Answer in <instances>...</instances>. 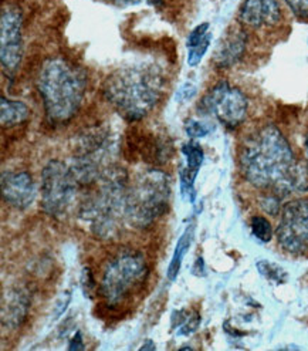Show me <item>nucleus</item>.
<instances>
[{"instance_id":"obj_1","label":"nucleus","mask_w":308,"mask_h":351,"mask_svg":"<svg viewBox=\"0 0 308 351\" xmlns=\"http://www.w3.org/2000/svg\"><path fill=\"white\" fill-rule=\"evenodd\" d=\"M244 180L259 189H268L280 198L308 191V171L297 161L290 143L273 124L250 134L239 154Z\"/></svg>"},{"instance_id":"obj_2","label":"nucleus","mask_w":308,"mask_h":351,"mask_svg":"<svg viewBox=\"0 0 308 351\" xmlns=\"http://www.w3.org/2000/svg\"><path fill=\"white\" fill-rule=\"evenodd\" d=\"M166 77L155 63L138 62L112 71L104 83V97L124 120L136 123L161 101Z\"/></svg>"},{"instance_id":"obj_3","label":"nucleus","mask_w":308,"mask_h":351,"mask_svg":"<svg viewBox=\"0 0 308 351\" xmlns=\"http://www.w3.org/2000/svg\"><path fill=\"white\" fill-rule=\"evenodd\" d=\"M37 88L50 124H66L83 106L87 75L67 58L51 57L38 71Z\"/></svg>"},{"instance_id":"obj_4","label":"nucleus","mask_w":308,"mask_h":351,"mask_svg":"<svg viewBox=\"0 0 308 351\" xmlns=\"http://www.w3.org/2000/svg\"><path fill=\"white\" fill-rule=\"evenodd\" d=\"M128 177L124 169L112 167L95 182L94 189L80 204V218L90 225L95 235L107 239L118 232L125 219V198ZM91 188V186H90Z\"/></svg>"},{"instance_id":"obj_5","label":"nucleus","mask_w":308,"mask_h":351,"mask_svg":"<svg viewBox=\"0 0 308 351\" xmlns=\"http://www.w3.org/2000/svg\"><path fill=\"white\" fill-rule=\"evenodd\" d=\"M170 177L161 169H148L128 184L125 219L131 226L144 229L168 210Z\"/></svg>"},{"instance_id":"obj_6","label":"nucleus","mask_w":308,"mask_h":351,"mask_svg":"<svg viewBox=\"0 0 308 351\" xmlns=\"http://www.w3.org/2000/svg\"><path fill=\"white\" fill-rule=\"evenodd\" d=\"M148 263L138 252H124L107 263L100 295L110 307H118L137 295L148 279Z\"/></svg>"},{"instance_id":"obj_7","label":"nucleus","mask_w":308,"mask_h":351,"mask_svg":"<svg viewBox=\"0 0 308 351\" xmlns=\"http://www.w3.org/2000/svg\"><path fill=\"white\" fill-rule=\"evenodd\" d=\"M79 182L70 167L60 160H51L42 171V209L49 217H64L75 201Z\"/></svg>"},{"instance_id":"obj_8","label":"nucleus","mask_w":308,"mask_h":351,"mask_svg":"<svg viewBox=\"0 0 308 351\" xmlns=\"http://www.w3.org/2000/svg\"><path fill=\"white\" fill-rule=\"evenodd\" d=\"M202 108L227 128H238L247 117L248 101L243 91L227 82L218 83L202 100Z\"/></svg>"},{"instance_id":"obj_9","label":"nucleus","mask_w":308,"mask_h":351,"mask_svg":"<svg viewBox=\"0 0 308 351\" xmlns=\"http://www.w3.org/2000/svg\"><path fill=\"white\" fill-rule=\"evenodd\" d=\"M276 238L288 253L308 250V198L293 199L281 208Z\"/></svg>"},{"instance_id":"obj_10","label":"nucleus","mask_w":308,"mask_h":351,"mask_svg":"<svg viewBox=\"0 0 308 351\" xmlns=\"http://www.w3.org/2000/svg\"><path fill=\"white\" fill-rule=\"evenodd\" d=\"M23 17L14 6L3 8L0 17V62L6 74L17 71L23 57Z\"/></svg>"},{"instance_id":"obj_11","label":"nucleus","mask_w":308,"mask_h":351,"mask_svg":"<svg viewBox=\"0 0 308 351\" xmlns=\"http://www.w3.org/2000/svg\"><path fill=\"white\" fill-rule=\"evenodd\" d=\"M0 185L3 201L16 209H27L36 198L34 181L26 171L5 172Z\"/></svg>"},{"instance_id":"obj_12","label":"nucleus","mask_w":308,"mask_h":351,"mask_svg":"<svg viewBox=\"0 0 308 351\" xmlns=\"http://www.w3.org/2000/svg\"><path fill=\"white\" fill-rule=\"evenodd\" d=\"M240 22L248 27L260 29L280 22L281 10L277 0H246L240 8Z\"/></svg>"},{"instance_id":"obj_13","label":"nucleus","mask_w":308,"mask_h":351,"mask_svg":"<svg viewBox=\"0 0 308 351\" xmlns=\"http://www.w3.org/2000/svg\"><path fill=\"white\" fill-rule=\"evenodd\" d=\"M247 36L246 32L235 27L230 29L219 43L214 62L219 69H229L235 66L246 51Z\"/></svg>"},{"instance_id":"obj_14","label":"nucleus","mask_w":308,"mask_h":351,"mask_svg":"<svg viewBox=\"0 0 308 351\" xmlns=\"http://www.w3.org/2000/svg\"><path fill=\"white\" fill-rule=\"evenodd\" d=\"M29 298L22 290H9L2 300V327L14 330L21 327L29 311Z\"/></svg>"},{"instance_id":"obj_15","label":"nucleus","mask_w":308,"mask_h":351,"mask_svg":"<svg viewBox=\"0 0 308 351\" xmlns=\"http://www.w3.org/2000/svg\"><path fill=\"white\" fill-rule=\"evenodd\" d=\"M30 115L29 107L22 101H14L6 97L0 99V123L3 128H10L25 123Z\"/></svg>"},{"instance_id":"obj_16","label":"nucleus","mask_w":308,"mask_h":351,"mask_svg":"<svg viewBox=\"0 0 308 351\" xmlns=\"http://www.w3.org/2000/svg\"><path fill=\"white\" fill-rule=\"evenodd\" d=\"M194 233H195L194 225H189L185 229V232L182 233V237L178 239L175 252H173L172 261H170V263L168 266V271H166V276H168V279L170 282L175 280L178 278V275H179L183 258H185V255H186L190 245H192V241H194Z\"/></svg>"},{"instance_id":"obj_17","label":"nucleus","mask_w":308,"mask_h":351,"mask_svg":"<svg viewBox=\"0 0 308 351\" xmlns=\"http://www.w3.org/2000/svg\"><path fill=\"white\" fill-rule=\"evenodd\" d=\"M182 154L186 158V169L198 177V172L203 164L205 152L198 143H186L182 145Z\"/></svg>"},{"instance_id":"obj_18","label":"nucleus","mask_w":308,"mask_h":351,"mask_svg":"<svg viewBox=\"0 0 308 351\" xmlns=\"http://www.w3.org/2000/svg\"><path fill=\"white\" fill-rule=\"evenodd\" d=\"M256 266H257V270L260 271V275L273 285H277V286L283 285L288 279L287 271L280 265H277L274 262L259 261Z\"/></svg>"},{"instance_id":"obj_19","label":"nucleus","mask_w":308,"mask_h":351,"mask_svg":"<svg viewBox=\"0 0 308 351\" xmlns=\"http://www.w3.org/2000/svg\"><path fill=\"white\" fill-rule=\"evenodd\" d=\"M250 228H252L253 235L263 243L270 242L273 238V226L267 218L264 217H253L250 221Z\"/></svg>"},{"instance_id":"obj_20","label":"nucleus","mask_w":308,"mask_h":351,"mask_svg":"<svg viewBox=\"0 0 308 351\" xmlns=\"http://www.w3.org/2000/svg\"><path fill=\"white\" fill-rule=\"evenodd\" d=\"M210 42H211V34L209 32L198 45L188 49V64H189V67H196L202 62L203 56L209 50Z\"/></svg>"},{"instance_id":"obj_21","label":"nucleus","mask_w":308,"mask_h":351,"mask_svg":"<svg viewBox=\"0 0 308 351\" xmlns=\"http://www.w3.org/2000/svg\"><path fill=\"white\" fill-rule=\"evenodd\" d=\"M211 131H214V127L199 120L190 119L185 123V132L189 138H203V136L209 135Z\"/></svg>"},{"instance_id":"obj_22","label":"nucleus","mask_w":308,"mask_h":351,"mask_svg":"<svg viewBox=\"0 0 308 351\" xmlns=\"http://www.w3.org/2000/svg\"><path fill=\"white\" fill-rule=\"evenodd\" d=\"M260 206L266 213H268V215L277 217L281 212V198L279 197V195L270 192V193L264 195V197H261Z\"/></svg>"},{"instance_id":"obj_23","label":"nucleus","mask_w":308,"mask_h":351,"mask_svg":"<svg viewBox=\"0 0 308 351\" xmlns=\"http://www.w3.org/2000/svg\"><path fill=\"white\" fill-rule=\"evenodd\" d=\"M201 324V316L195 311H189V315L186 317V320L183 322V324L178 328L177 335L178 336H190L192 333H195Z\"/></svg>"},{"instance_id":"obj_24","label":"nucleus","mask_w":308,"mask_h":351,"mask_svg":"<svg viewBox=\"0 0 308 351\" xmlns=\"http://www.w3.org/2000/svg\"><path fill=\"white\" fill-rule=\"evenodd\" d=\"M101 2H105L108 5L117 6V8H127V6H136L141 3H148L152 6H161L162 0H101Z\"/></svg>"},{"instance_id":"obj_25","label":"nucleus","mask_w":308,"mask_h":351,"mask_svg":"<svg viewBox=\"0 0 308 351\" xmlns=\"http://www.w3.org/2000/svg\"><path fill=\"white\" fill-rule=\"evenodd\" d=\"M285 5L300 19H308V0H284Z\"/></svg>"},{"instance_id":"obj_26","label":"nucleus","mask_w":308,"mask_h":351,"mask_svg":"<svg viewBox=\"0 0 308 351\" xmlns=\"http://www.w3.org/2000/svg\"><path fill=\"white\" fill-rule=\"evenodd\" d=\"M196 94V88L192 86V84H185L177 94V99H179L181 101H186V100H190L192 97H194Z\"/></svg>"},{"instance_id":"obj_27","label":"nucleus","mask_w":308,"mask_h":351,"mask_svg":"<svg viewBox=\"0 0 308 351\" xmlns=\"http://www.w3.org/2000/svg\"><path fill=\"white\" fill-rule=\"evenodd\" d=\"M84 341H83V337H81V333L80 331H77L75 336L73 337V340L70 341V346H68V350H84Z\"/></svg>"},{"instance_id":"obj_28","label":"nucleus","mask_w":308,"mask_h":351,"mask_svg":"<svg viewBox=\"0 0 308 351\" xmlns=\"http://www.w3.org/2000/svg\"><path fill=\"white\" fill-rule=\"evenodd\" d=\"M155 348H157V346H155V343H153L152 340H145L144 344L140 347L141 351H146V350L152 351V350H155Z\"/></svg>"},{"instance_id":"obj_29","label":"nucleus","mask_w":308,"mask_h":351,"mask_svg":"<svg viewBox=\"0 0 308 351\" xmlns=\"http://www.w3.org/2000/svg\"><path fill=\"white\" fill-rule=\"evenodd\" d=\"M305 164H307V171H308V135H307V140H305Z\"/></svg>"},{"instance_id":"obj_30","label":"nucleus","mask_w":308,"mask_h":351,"mask_svg":"<svg viewBox=\"0 0 308 351\" xmlns=\"http://www.w3.org/2000/svg\"><path fill=\"white\" fill-rule=\"evenodd\" d=\"M181 350H192V347H188V346H186V347H182Z\"/></svg>"}]
</instances>
